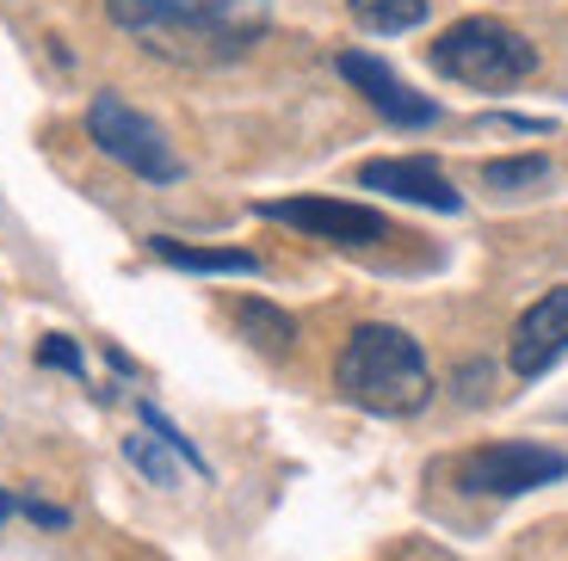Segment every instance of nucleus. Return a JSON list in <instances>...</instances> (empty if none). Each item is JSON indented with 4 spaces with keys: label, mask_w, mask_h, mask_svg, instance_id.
<instances>
[{
    "label": "nucleus",
    "mask_w": 568,
    "mask_h": 561,
    "mask_svg": "<svg viewBox=\"0 0 568 561\" xmlns=\"http://www.w3.org/2000/svg\"><path fill=\"white\" fill-rule=\"evenodd\" d=\"M105 13L168 62H235L266 31V0H105Z\"/></svg>",
    "instance_id": "obj_1"
},
{
    "label": "nucleus",
    "mask_w": 568,
    "mask_h": 561,
    "mask_svg": "<svg viewBox=\"0 0 568 561\" xmlns=\"http://www.w3.org/2000/svg\"><path fill=\"white\" fill-rule=\"evenodd\" d=\"M334 389L365 414H420L433 401V370L426 351L414 346V334L389 322H365L346 334L341 358H334Z\"/></svg>",
    "instance_id": "obj_2"
},
{
    "label": "nucleus",
    "mask_w": 568,
    "mask_h": 561,
    "mask_svg": "<svg viewBox=\"0 0 568 561\" xmlns=\"http://www.w3.org/2000/svg\"><path fill=\"white\" fill-rule=\"evenodd\" d=\"M433 69H439L445 81L476 86V93H507V86H519L538 69V43H531L526 31H513L507 19L476 13V19H457V26L439 31Z\"/></svg>",
    "instance_id": "obj_3"
},
{
    "label": "nucleus",
    "mask_w": 568,
    "mask_h": 561,
    "mask_svg": "<svg viewBox=\"0 0 568 561\" xmlns=\"http://www.w3.org/2000/svg\"><path fill=\"white\" fill-rule=\"evenodd\" d=\"M87 136L100 142V155H112L118 167H130L149 185H173L185 173V161L173 155V142H168V130H161L155 118H142L136 105L118 99V93H93V105H87Z\"/></svg>",
    "instance_id": "obj_4"
},
{
    "label": "nucleus",
    "mask_w": 568,
    "mask_h": 561,
    "mask_svg": "<svg viewBox=\"0 0 568 561\" xmlns=\"http://www.w3.org/2000/svg\"><path fill=\"white\" fill-rule=\"evenodd\" d=\"M568 476V457L562 450H544V445H483L469 450L457 463V488L464 493H495V500H513V493H531V488H550V481Z\"/></svg>",
    "instance_id": "obj_5"
},
{
    "label": "nucleus",
    "mask_w": 568,
    "mask_h": 561,
    "mask_svg": "<svg viewBox=\"0 0 568 561\" xmlns=\"http://www.w3.org/2000/svg\"><path fill=\"white\" fill-rule=\"evenodd\" d=\"M260 216L291 223L315 241H334V247H371L389 235V223L371 204H346V197H272V204H260Z\"/></svg>",
    "instance_id": "obj_6"
},
{
    "label": "nucleus",
    "mask_w": 568,
    "mask_h": 561,
    "mask_svg": "<svg viewBox=\"0 0 568 561\" xmlns=\"http://www.w3.org/2000/svg\"><path fill=\"white\" fill-rule=\"evenodd\" d=\"M341 74L371 99V112L389 118L396 130H426V124H439V105H433L426 93H414V86L402 81L389 62L365 57V50H341Z\"/></svg>",
    "instance_id": "obj_7"
},
{
    "label": "nucleus",
    "mask_w": 568,
    "mask_h": 561,
    "mask_svg": "<svg viewBox=\"0 0 568 561\" xmlns=\"http://www.w3.org/2000/svg\"><path fill=\"white\" fill-rule=\"evenodd\" d=\"M568 351V284L562 290H544L519 322H513V346H507V365L513 377H544Z\"/></svg>",
    "instance_id": "obj_8"
},
{
    "label": "nucleus",
    "mask_w": 568,
    "mask_h": 561,
    "mask_svg": "<svg viewBox=\"0 0 568 561\" xmlns=\"http://www.w3.org/2000/svg\"><path fill=\"white\" fill-rule=\"evenodd\" d=\"M358 185H365V192H389V197H402V204H420V211H445V216L464 211V192L439 173V161H426V155L365 161V167H358Z\"/></svg>",
    "instance_id": "obj_9"
},
{
    "label": "nucleus",
    "mask_w": 568,
    "mask_h": 561,
    "mask_svg": "<svg viewBox=\"0 0 568 561\" xmlns=\"http://www.w3.org/2000/svg\"><path fill=\"white\" fill-rule=\"evenodd\" d=\"M149 247H155V259H168V266H180V272H211V278H260V253H242V247H185V241H173V235H155Z\"/></svg>",
    "instance_id": "obj_10"
},
{
    "label": "nucleus",
    "mask_w": 568,
    "mask_h": 561,
    "mask_svg": "<svg viewBox=\"0 0 568 561\" xmlns=\"http://www.w3.org/2000/svg\"><path fill=\"white\" fill-rule=\"evenodd\" d=\"M235 322H242V334L260 351H291V339H297V322L284 309H272V303H260V296H247L242 309H235Z\"/></svg>",
    "instance_id": "obj_11"
},
{
    "label": "nucleus",
    "mask_w": 568,
    "mask_h": 561,
    "mask_svg": "<svg viewBox=\"0 0 568 561\" xmlns=\"http://www.w3.org/2000/svg\"><path fill=\"white\" fill-rule=\"evenodd\" d=\"M353 19L377 38H396V31H414L426 19V0H346Z\"/></svg>",
    "instance_id": "obj_12"
},
{
    "label": "nucleus",
    "mask_w": 568,
    "mask_h": 561,
    "mask_svg": "<svg viewBox=\"0 0 568 561\" xmlns=\"http://www.w3.org/2000/svg\"><path fill=\"white\" fill-rule=\"evenodd\" d=\"M538 180H550V161L544 155H507V161H488L483 167V185H495V192H526Z\"/></svg>",
    "instance_id": "obj_13"
},
{
    "label": "nucleus",
    "mask_w": 568,
    "mask_h": 561,
    "mask_svg": "<svg viewBox=\"0 0 568 561\" xmlns=\"http://www.w3.org/2000/svg\"><path fill=\"white\" fill-rule=\"evenodd\" d=\"M124 457L155 481V488H173V476H180V463H173V450L161 445V438H124Z\"/></svg>",
    "instance_id": "obj_14"
},
{
    "label": "nucleus",
    "mask_w": 568,
    "mask_h": 561,
    "mask_svg": "<svg viewBox=\"0 0 568 561\" xmlns=\"http://www.w3.org/2000/svg\"><path fill=\"white\" fill-rule=\"evenodd\" d=\"M142 426H149V432H155V438H161V445L173 450V457H180L185 469H199V476H211V463H204V457H199V445H192V438H185L180 426H173L168 414H161V407H149V401H142Z\"/></svg>",
    "instance_id": "obj_15"
},
{
    "label": "nucleus",
    "mask_w": 568,
    "mask_h": 561,
    "mask_svg": "<svg viewBox=\"0 0 568 561\" xmlns=\"http://www.w3.org/2000/svg\"><path fill=\"white\" fill-rule=\"evenodd\" d=\"M38 365H50V370H69V377H81V346H74L69 334H43V346H38Z\"/></svg>",
    "instance_id": "obj_16"
},
{
    "label": "nucleus",
    "mask_w": 568,
    "mask_h": 561,
    "mask_svg": "<svg viewBox=\"0 0 568 561\" xmlns=\"http://www.w3.org/2000/svg\"><path fill=\"white\" fill-rule=\"evenodd\" d=\"M26 519H31V524H50V531H62V524H69V512H62V506H43V500H26Z\"/></svg>",
    "instance_id": "obj_17"
},
{
    "label": "nucleus",
    "mask_w": 568,
    "mask_h": 561,
    "mask_svg": "<svg viewBox=\"0 0 568 561\" xmlns=\"http://www.w3.org/2000/svg\"><path fill=\"white\" fill-rule=\"evenodd\" d=\"M7 512H13V500H7V493H0V524H7Z\"/></svg>",
    "instance_id": "obj_18"
}]
</instances>
